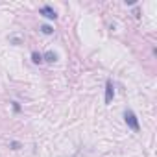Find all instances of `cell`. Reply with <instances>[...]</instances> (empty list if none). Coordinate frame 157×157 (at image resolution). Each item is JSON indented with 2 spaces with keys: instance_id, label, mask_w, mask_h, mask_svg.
Returning a JSON list of instances; mask_svg holds the SVG:
<instances>
[{
  "instance_id": "cell-1",
  "label": "cell",
  "mask_w": 157,
  "mask_h": 157,
  "mask_svg": "<svg viewBox=\"0 0 157 157\" xmlns=\"http://www.w3.org/2000/svg\"><path fill=\"white\" fill-rule=\"evenodd\" d=\"M124 120H126L128 128H131L133 131H139V129H140L139 120H137V115H135L131 109H126V111H124Z\"/></svg>"
},
{
  "instance_id": "cell-2",
  "label": "cell",
  "mask_w": 157,
  "mask_h": 157,
  "mask_svg": "<svg viewBox=\"0 0 157 157\" xmlns=\"http://www.w3.org/2000/svg\"><path fill=\"white\" fill-rule=\"evenodd\" d=\"M39 15H43V17H46V19H50V21H56V19H57L56 10L50 8V6H43V8L39 10Z\"/></svg>"
},
{
  "instance_id": "cell-3",
  "label": "cell",
  "mask_w": 157,
  "mask_h": 157,
  "mask_svg": "<svg viewBox=\"0 0 157 157\" xmlns=\"http://www.w3.org/2000/svg\"><path fill=\"white\" fill-rule=\"evenodd\" d=\"M113 98H115V87H113V82L107 80L105 82V104L109 105L113 102Z\"/></svg>"
},
{
  "instance_id": "cell-4",
  "label": "cell",
  "mask_w": 157,
  "mask_h": 157,
  "mask_svg": "<svg viewBox=\"0 0 157 157\" xmlns=\"http://www.w3.org/2000/svg\"><path fill=\"white\" fill-rule=\"evenodd\" d=\"M56 59H57V56L54 52H46L43 56V61H46V63H56Z\"/></svg>"
},
{
  "instance_id": "cell-5",
  "label": "cell",
  "mask_w": 157,
  "mask_h": 157,
  "mask_svg": "<svg viewBox=\"0 0 157 157\" xmlns=\"http://www.w3.org/2000/svg\"><path fill=\"white\" fill-rule=\"evenodd\" d=\"M32 61H33L35 65L43 63V54H39V52H32Z\"/></svg>"
},
{
  "instance_id": "cell-6",
  "label": "cell",
  "mask_w": 157,
  "mask_h": 157,
  "mask_svg": "<svg viewBox=\"0 0 157 157\" xmlns=\"http://www.w3.org/2000/svg\"><path fill=\"white\" fill-rule=\"evenodd\" d=\"M41 32H43L44 35H52V33H54V28L48 26V24H43V26H41Z\"/></svg>"
},
{
  "instance_id": "cell-7",
  "label": "cell",
  "mask_w": 157,
  "mask_h": 157,
  "mask_svg": "<svg viewBox=\"0 0 157 157\" xmlns=\"http://www.w3.org/2000/svg\"><path fill=\"white\" fill-rule=\"evenodd\" d=\"M10 146H11L13 150H19V148H21V142H17V140H11V144H10Z\"/></svg>"
},
{
  "instance_id": "cell-8",
  "label": "cell",
  "mask_w": 157,
  "mask_h": 157,
  "mask_svg": "<svg viewBox=\"0 0 157 157\" xmlns=\"http://www.w3.org/2000/svg\"><path fill=\"white\" fill-rule=\"evenodd\" d=\"M11 104H13V111H15V113H19V111H21V105H19V102H11Z\"/></svg>"
}]
</instances>
